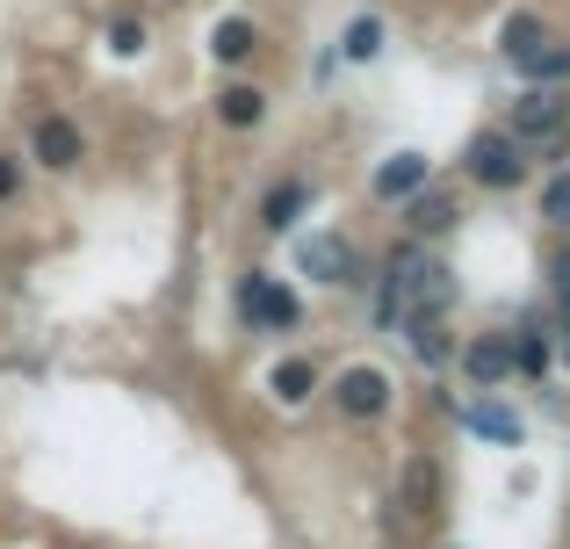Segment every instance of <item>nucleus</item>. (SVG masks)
Masks as SVG:
<instances>
[{
    "mask_svg": "<svg viewBox=\"0 0 570 549\" xmlns=\"http://www.w3.org/2000/svg\"><path fill=\"white\" fill-rule=\"evenodd\" d=\"M441 499H448L441 455L412 449V455H404V463H397V528H426L433 513H441Z\"/></svg>",
    "mask_w": 570,
    "mask_h": 549,
    "instance_id": "4",
    "label": "nucleus"
},
{
    "mask_svg": "<svg viewBox=\"0 0 570 549\" xmlns=\"http://www.w3.org/2000/svg\"><path fill=\"white\" fill-rule=\"evenodd\" d=\"M376 51H383V22H376V14H354V22H347V37H340V58L368 66Z\"/></svg>",
    "mask_w": 570,
    "mask_h": 549,
    "instance_id": "19",
    "label": "nucleus"
},
{
    "mask_svg": "<svg viewBox=\"0 0 570 549\" xmlns=\"http://www.w3.org/2000/svg\"><path fill=\"white\" fill-rule=\"evenodd\" d=\"M368 188H376L383 203H404V196H419V188H426V159H419V153H390L383 167H376V182H368Z\"/></svg>",
    "mask_w": 570,
    "mask_h": 549,
    "instance_id": "12",
    "label": "nucleus"
},
{
    "mask_svg": "<svg viewBox=\"0 0 570 549\" xmlns=\"http://www.w3.org/2000/svg\"><path fill=\"white\" fill-rule=\"evenodd\" d=\"M520 72H528V80H542V87H557V80H570V43H557V37H549L542 51H534L528 66H520Z\"/></svg>",
    "mask_w": 570,
    "mask_h": 549,
    "instance_id": "20",
    "label": "nucleus"
},
{
    "mask_svg": "<svg viewBox=\"0 0 570 549\" xmlns=\"http://www.w3.org/2000/svg\"><path fill=\"white\" fill-rule=\"evenodd\" d=\"M404 225H412L419 239H441V232L462 225V203L448 196V188H419V196H404Z\"/></svg>",
    "mask_w": 570,
    "mask_h": 549,
    "instance_id": "10",
    "label": "nucleus"
},
{
    "mask_svg": "<svg viewBox=\"0 0 570 549\" xmlns=\"http://www.w3.org/2000/svg\"><path fill=\"white\" fill-rule=\"evenodd\" d=\"M29 153H37V167L72 174V167L87 159V138H80V124H72V116H37V130H29Z\"/></svg>",
    "mask_w": 570,
    "mask_h": 549,
    "instance_id": "7",
    "label": "nucleus"
},
{
    "mask_svg": "<svg viewBox=\"0 0 570 549\" xmlns=\"http://www.w3.org/2000/svg\"><path fill=\"white\" fill-rule=\"evenodd\" d=\"M542 43H549V22H542V14H505V22H499V51L513 58V66H528Z\"/></svg>",
    "mask_w": 570,
    "mask_h": 549,
    "instance_id": "14",
    "label": "nucleus"
},
{
    "mask_svg": "<svg viewBox=\"0 0 570 549\" xmlns=\"http://www.w3.org/2000/svg\"><path fill=\"white\" fill-rule=\"evenodd\" d=\"M563 124H570V101L557 95V87L528 80V87L513 95V124H505V130H513L520 145H557V138H563Z\"/></svg>",
    "mask_w": 570,
    "mask_h": 549,
    "instance_id": "5",
    "label": "nucleus"
},
{
    "mask_svg": "<svg viewBox=\"0 0 570 549\" xmlns=\"http://www.w3.org/2000/svg\"><path fill=\"white\" fill-rule=\"evenodd\" d=\"M14 188H22V167H14V159H8V153H0V203H8V196H14Z\"/></svg>",
    "mask_w": 570,
    "mask_h": 549,
    "instance_id": "25",
    "label": "nucleus"
},
{
    "mask_svg": "<svg viewBox=\"0 0 570 549\" xmlns=\"http://www.w3.org/2000/svg\"><path fill=\"white\" fill-rule=\"evenodd\" d=\"M448 304H455V275H448L433 254H419V246H397L390 268H383V296H376L383 333H397L404 318H441Z\"/></svg>",
    "mask_w": 570,
    "mask_h": 549,
    "instance_id": "1",
    "label": "nucleus"
},
{
    "mask_svg": "<svg viewBox=\"0 0 570 549\" xmlns=\"http://www.w3.org/2000/svg\"><path fill=\"white\" fill-rule=\"evenodd\" d=\"M462 174H470L476 188H520L528 182V145H520L513 130H476V138L462 145Z\"/></svg>",
    "mask_w": 570,
    "mask_h": 549,
    "instance_id": "3",
    "label": "nucleus"
},
{
    "mask_svg": "<svg viewBox=\"0 0 570 549\" xmlns=\"http://www.w3.org/2000/svg\"><path fill=\"white\" fill-rule=\"evenodd\" d=\"M296 268L311 282H333V290H362V254H354V239H340V232H311L304 246H296Z\"/></svg>",
    "mask_w": 570,
    "mask_h": 549,
    "instance_id": "6",
    "label": "nucleus"
},
{
    "mask_svg": "<svg viewBox=\"0 0 570 549\" xmlns=\"http://www.w3.org/2000/svg\"><path fill=\"white\" fill-rule=\"evenodd\" d=\"M557 318H563V333H570V290H557Z\"/></svg>",
    "mask_w": 570,
    "mask_h": 549,
    "instance_id": "26",
    "label": "nucleus"
},
{
    "mask_svg": "<svg viewBox=\"0 0 570 549\" xmlns=\"http://www.w3.org/2000/svg\"><path fill=\"white\" fill-rule=\"evenodd\" d=\"M333 405L347 412V420H383L390 412V376L383 369H340V383H333Z\"/></svg>",
    "mask_w": 570,
    "mask_h": 549,
    "instance_id": "8",
    "label": "nucleus"
},
{
    "mask_svg": "<svg viewBox=\"0 0 570 549\" xmlns=\"http://www.w3.org/2000/svg\"><path fill=\"white\" fill-rule=\"evenodd\" d=\"M563 362H570V333H563Z\"/></svg>",
    "mask_w": 570,
    "mask_h": 549,
    "instance_id": "27",
    "label": "nucleus"
},
{
    "mask_svg": "<svg viewBox=\"0 0 570 549\" xmlns=\"http://www.w3.org/2000/svg\"><path fill=\"white\" fill-rule=\"evenodd\" d=\"M261 116H267V95H261V87L232 80V87H224V95H217V124H232V130H253V124H261Z\"/></svg>",
    "mask_w": 570,
    "mask_h": 549,
    "instance_id": "16",
    "label": "nucleus"
},
{
    "mask_svg": "<svg viewBox=\"0 0 570 549\" xmlns=\"http://www.w3.org/2000/svg\"><path fill=\"white\" fill-rule=\"evenodd\" d=\"M542 217H549L557 232H570V167H563V174H549V182H542Z\"/></svg>",
    "mask_w": 570,
    "mask_h": 549,
    "instance_id": "21",
    "label": "nucleus"
},
{
    "mask_svg": "<svg viewBox=\"0 0 570 549\" xmlns=\"http://www.w3.org/2000/svg\"><path fill=\"white\" fill-rule=\"evenodd\" d=\"M462 376L484 383V391L505 383V376H513V333H476L470 347H462Z\"/></svg>",
    "mask_w": 570,
    "mask_h": 549,
    "instance_id": "9",
    "label": "nucleus"
},
{
    "mask_svg": "<svg viewBox=\"0 0 570 549\" xmlns=\"http://www.w3.org/2000/svg\"><path fill=\"white\" fill-rule=\"evenodd\" d=\"M404 333H412V354L426 369H448V362H455V340H448L441 318H404Z\"/></svg>",
    "mask_w": 570,
    "mask_h": 549,
    "instance_id": "17",
    "label": "nucleus"
},
{
    "mask_svg": "<svg viewBox=\"0 0 570 549\" xmlns=\"http://www.w3.org/2000/svg\"><path fill=\"white\" fill-rule=\"evenodd\" d=\"M267 391H275L282 405H304V398L318 391V369H311V362H282L275 376H267Z\"/></svg>",
    "mask_w": 570,
    "mask_h": 549,
    "instance_id": "18",
    "label": "nucleus"
},
{
    "mask_svg": "<svg viewBox=\"0 0 570 549\" xmlns=\"http://www.w3.org/2000/svg\"><path fill=\"white\" fill-rule=\"evenodd\" d=\"M513 369L520 376H542L549 369V340L542 333H513Z\"/></svg>",
    "mask_w": 570,
    "mask_h": 549,
    "instance_id": "22",
    "label": "nucleus"
},
{
    "mask_svg": "<svg viewBox=\"0 0 570 549\" xmlns=\"http://www.w3.org/2000/svg\"><path fill=\"white\" fill-rule=\"evenodd\" d=\"M238 318H246L253 333H296V325H304V304H296V290L282 275L253 268V275H238Z\"/></svg>",
    "mask_w": 570,
    "mask_h": 549,
    "instance_id": "2",
    "label": "nucleus"
},
{
    "mask_svg": "<svg viewBox=\"0 0 570 549\" xmlns=\"http://www.w3.org/2000/svg\"><path fill=\"white\" fill-rule=\"evenodd\" d=\"M549 290H570V246L549 254Z\"/></svg>",
    "mask_w": 570,
    "mask_h": 549,
    "instance_id": "24",
    "label": "nucleus"
},
{
    "mask_svg": "<svg viewBox=\"0 0 570 549\" xmlns=\"http://www.w3.org/2000/svg\"><path fill=\"white\" fill-rule=\"evenodd\" d=\"M109 37H116V51H124V58H138V51H145V22H138V14H116Z\"/></svg>",
    "mask_w": 570,
    "mask_h": 549,
    "instance_id": "23",
    "label": "nucleus"
},
{
    "mask_svg": "<svg viewBox=\"0 0 570 549\" xmlns=\"http://www.w3.org/2000/svg\"><path fill=\"white\" fill-rule=\"evenodd\" d=\"M304 203H311V182H304V174H296V182H275V188H267V203H261V225L267 232H289L296 217H304Z\"/></svg>",
    "mask_w": 570,
    "mask_h": 549,
    "instance_id": "15",
    "label": "nucleus"
},
{
    "mask_svg": "<svg viewBox=\"0 0 570 549\" xmlns=\"http://www.w3.org/2000/svg\"><path fill=\"white\" fill-rule=\"evenodd\" d=\"M455 420L470 427V434H484V441L520 449V412H513V405H455Z\"/></svg>",
    "mask_w": 570,
    "mask_h": 549,
    "instance_id": "13",
    "label": "nucleus"
},
{
    "mask_svg": "<svg viewBox=\"0 0 570 549\" xmlns=\"http://www.w3.org/2000/svg\"><path fill=\"white\" fill-rule=\"evenodd\" d=\"M253 51H261V29H253L246 14H224V22H209V58H217V66H246Z\"/></svg>",
    "mask_w": 570,
    "mask_h": 549,
    "instance_id": "11",
    "label": "nucleus"
}]
</instances>
